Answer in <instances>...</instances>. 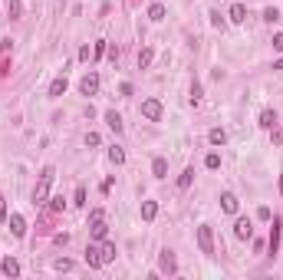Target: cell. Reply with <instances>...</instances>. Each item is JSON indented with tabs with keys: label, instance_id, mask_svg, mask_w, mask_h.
Wrapping results in <instances>:
<instances>
[{
	"label": "cell",
	"instance_id": "obj_1",
	"mask_svg": "<svg viewBox=\"0 0 283 280\" xmlns=\"http://www.w3.org/2000/svg\"><path fill=\"white\" fill-rule=\"evenodd\" d=\"M53 178H56V168H53V165H46L43 172H40V185L33 188V205H46V201H50V188H53Z\"/></svg>",
	"mask_w": 283,
	"mask_h": 280
},
{
	"label": "cell",
	"instance_id": "obj_2",
	"mask_svg": "<svg viewBox=\"0 0 283 280\" xmlns=\"http://www.w3.org/2000/svg\"><path fill=\"white\" fill-rule=\"evenodd\" d=\"M198 248H201V254H214V234H211V224L198 227Z\"/></svg>",
	"mask_w": 283,
	"mask_h": 280
},
{
	"label": "cell",
	"instance_id": "obj_3",
	"mask_svg": "<svg viewBox=\"0 0 283 280\" xmlns=\"http://www.w3.org/2000/svg\"><path fill=\"white\" fill-rule=\"evenodd\" d=\"M142 116L148 119V122H158V119H162V102H158V99H145V102H142Z\"/></svg>",
	"mask_w": 283,
	"mask_h": 280
},
{
	"label": "cell",
	"instance_id": "obj_4",
	"mask_svg": "<svg viewBox=\"0 0 283 280\" xmlns=\"http://www.w3.org/2000/svg\"><path fill=\"white\" fill-rule=\"evenodd\" d=\"M79 89H83V96H96L99 93V76L96 73L83 76V79H79Z\"/></svg>",
	"mask_w": 283,
	"mask_h": 280
},
{
	"label": "cell",
	"instance_id": "obj_5",
	"mask_svg": "<svg viewBox=\"0 0 283 280\" xmlns=\"http://www.w3.org/2000/svg\"><path fill=\"white\" fill-rule=\"evenodd\" d=\"M7 221H10L13 237H23V234H27V218H23V215H17V211H13V215H7Z\"/></svg>",
	"mask_w": 283,
	"mask_h": 280
},
{
	"label": "cell",
	"instance_id": "obj_6",
	"mask_svg": "<svg viewBox=\"0 0 283 280\" xmlns=\"http://www.w3.org/2000/svg\"><path fill=\"white\" fill-rule=\"evenodd\" d=\"M234 234H237L240 241H251V237H254V224L247 221V218H237V224H234Z\"/></svg>",
	"mask_w": 283,
	"mask_h": 280
},
{
	"label": "cell",
	"instance_id": "obj_7",
	"mask_svg": "<svg viewBox=\"0 0 283 280\" xmlns=\"http://www.w3.org/2000/svg\"><path fill=\"white\" fill-rule=\"evenodd\" d=\"M221 208H224L227 215H237V208H240L237 194H234V191H224V194H221Z\"/></svg>",
	"mask_w": 283,
	"mask_h": 280
},
{
	"label": "cell",
	"instance_id": "obj_8",
	"mask_svg": "<svg viewBox=\"0 0 283 280\" xmlns=\"http://www.w3.org/2000/svg\"><path fill=\"white\" fill-rule=\"evenodd\" d=\"M86 264H89V267H106V264H102V248L89 244V248H86Z\"/></svg>",
	"mask_w": 283,
	"mask_h": 280
},
{
	"label": "cell",
	"instance_id": "obj_9",
	"mask_svg": "<svg viewBox=\"0 0 283 280\" xmlns=\"http://www.w3.org/2000/svg\"><path fill=\"white\" fill-rule=\"evenodd\" d=\"M158 267H162V274H174V270H178V260H174L171 250H162V260H158Z\"/></svg>",
	"mask_w": 283,
	"mask_h": 280
},
{
	"label": "cell",
	"instance_id": "obj_10",
	"mask_svg": "<svg viewBox=\"0 0 283 280\" xmlns=\"http://www.w3.org/2000/svg\"><path fill=\"white\" fill-rule=\"evenodd\" d=\"M89 234H92V241H106V234H109L106 218H102V221H92V224H89Z\"/></svg>",
	"mask_w": 283,
	"mask_h": 280
},
{
	"label": "cell",
	"instance_id": "obj_11",
	"mask_svg": "<svg viewBox=\"0 0 283 280\" xmlns=\"http://www.w3.org/2000/svg\"><path fill=\"white\" fill-rule=\"evenodd\" d=\"M66 86H69V83H66V76H56L53 83H50V99H59L66 93Z\"/></svg>",
	"mask_w": 283,
	"mask_h": 280
},
{
	"label": "cell",
	"instance_id": "obj_12",
	"mask_svg": "<svg viewBox=\"0 0 283 280\" xmlns=\"http://www.w3.org/2000/svg\"><path fill=\"white\" fill-rule=\"evenodd\" d=\"M0 270H3V277H17V274H20V264L13 257H3L0 260Z\"/></svg>",
	"mask_w": 283,
	"mask_h": 280
},
{
	"label": "cell",
	"instance_id": "obj_13",
	"mask_svg": "<svg viewBox=\"0 0 283 280\" xmlns=\"http://www.w3.org/2000/svg\"><path fill=\"white\" fill-rule=\"evenodd\" d=\"M280 250V218H273V227H270V254Z\"/></svg>",
	"mask_w": 283,
	"mask_h": 280
},
{
	"label": "cell",
	"instance_id": "obj_14",
	"mask_svg": "<svg viewBox=\"0 0 283 280\" xmlns=\"http://www.w3.org/2000/svg\"><path fill=\"white\" fill-rule=\"evenodd\" d=\"M260 129H277V112L273 109H263L260 112Z\"/></svg>",
	"mask_w": 283,
	"mask_h": 280
},
{
	"label": "cell",
	"instance_id": "obj_15",
	"mask_svg": "<svg viewBox=\"0 0 283 280\" xmlns=\"http://www.w3.org/2000/svg\"><path fill=\"white\" fill-rule=\"evenodd\" d=\"M106 125H109V129L115 132V135H119V132L125 129V125H122V116H119V112H106Z\"/></svg>",
	"mask_w": 283,
	"mask_h": 280
},
{
	"label": "cell",
	"instance_id": "obj_16",
	"mask_svg": "<svg viewBox=\"0 0 283 280\" xmlns=\"http://www.w3.org/2000/svg\"><path fill=\"white\" fill-rule=\"evenodd\" d=\"M155 215H158V201H142V218L155 221Z\"/></svg>",
	"mask_w": 283,
	"mask_h": 280
},
{
	"label": "cell",
	"instance_id": "obj_17",
	"mask_svg": "<svg viewBox=\"0 0 283 280\" xmlns=\"http://www.w3.org/2000/svg\"><path fill=\"white\" fill-rule=\"evenodd\" d=\"M230 20L244 23V20H247V7H244V3H234V7H230Z\"/></svg>",
	"mask_w": 283,
	"mask_h": 280
},
{
	"label": "cell",
	"instance_id": "obj_18",
	"mask_svg": "<svg viewBox=\"0 0 283 280\" xmlns=\"http://www.w3.org/2000/svg\"><path fill=\"white\" fill-rule=\"evenodd\" d=\"M191 182H195V168H185V172H181V178H178V188H181V191H188V188H191Z\"/></svg>",
	"mask_w": 283,
	"mask_h": 280
},
{
	"label": "cell",
	"instance_id": "obj_19",
	"mask_svg": "<svg viewBox=\"0 0 283 280\" xmlns=\"http://www.w3.org/2000/svg\"><path fill=\"white\" fill-rule=\"evenodd\" d=\"M20 13H23V0H10V3H7V17H10V20H20Z\"/></svg>",
	"mask_w": 283,
	"mask_h": 280
},
{
	"label": "cell",
	"instance_id": "obj_20",
	"mask_svg": "<svg viewBox=\"0 0 283 280\" xmlns=\"http://www.w3.org/2000/svg\"><path fill=\"white\" fill-rule=\"evenodd\" d=\"M152 60H155V50H152V46H145V50L139 53V66H142V69H148V66H152Z\"/></svg>",
	"mask_w": 283,
	"mask_h": 280
},
{
	"label": "cell",
	"instance_id": "obj_21",
	"mask_svg": "<svg viewBox=\"0 0 283 280\" xmlns=\"http://www.w3.org/2000/svg\"><path fill=\"white\" fill-rule=\"evenodd\" d=\"M109 162H112V165H122V162H125V149H122V145H112V149H109Z\"/></svg>",
	"mask_w": 283,
	"mask_h": 280
},
{
	"label": "cell",
	"instance_id": "obj_22",
	"mask_svg": "<svg viewBox=\"0 0 283 280\" xmlns=\"http://www.w3.org/2000/svg\"><path fill=\"white\" fill-rule=\"evenodd\" d=\"M152 175L155 178H165V175H168V162H165V158H155L152 162Z\"/></svg>",
	"mask_w": 283,
	"mask_h": 280
},
{
	"label": "cell",
	"instance_id": "obj_23",
	"mask_svg": "<svg viewBox=\"0 0 283 280\" xmlns=\"http://www.w3.org/2000/svg\"><path fill=\"white\" fill-rule=\"evenodd\" d=\"M207 142H211V145H224V142H227V132H224V129H211Z\"/></svg>",
	"mask_w": 283,
	"mask_h": 280
},
{
	"label": "cell",
	"instance_id": "obj_24",
	"mask_svg": "<svg viewBox=\"0 0 283 280\" xmlns=\"http://www.w3.org/2000/svg\"><path fill=\"white\" fill-rule=\"evenodd\" d=\"M112 260H115V244L106 241V244H102V264H112Z\"/></svg>",
	"mask_w": 283,
	"mask_h": 280
},
{
	"label": "cell",
	"instance_id": "obj_25",
	"mask_svg": "<svg viewBox=\"0 0 283 280\" xmlns=\"http://www.w3.org/2000/svg\"><path fill=\"white\" fill-rule=\"evenodd\" d=\"M148 20H155V23L165 20V7L162 3H152V7H148Z\"/></svg>",
	"mask_w": 283,
	"mask_h": 280
},
{
	"label": "cell",
	"instance_id": "obj_26",
	"mask_svg": "<svg viewBox=\"0 0 283 280\" xmlns=\"http://www.w3.org/2000/svg\"><path fill=\"white\" fill-rule=\"evenodd\" d=\"M204 165L211 168V172H218V168H221V155H218V152H211V155L204 158Z\"/></svg>",
	"mask_w": 283,
	"mask_h": 280
},
{
	"label": "cell",
	"instance_id": "obj_27",
	"mask_svg": "<svg viewBox=\"0 0 283 280\" xmlns=\"http://www.w3.org/2000/svg\"><path fill=\"white\" fill-rule=\"evenodd\" d=\"M263 20H267V23H277V20H280V10H277V7H267V10H263Z\"/></svg>",
	"mask_w": 283,
	"mask_h": 280
},
{
	"label": "cell",
	"instance_id": "obj_28",
	"mask_svg": "<svg viewBox=\"0 0 283 280\" xmlns=\"http://www.w3.org/2000/svg\"><path fill=\"white\" fill-rule=\"evenodd\" d=\"M46 205H50V211H63V198H59V194H56V198H50V201H46Z\"/></svg>",
	"mask_w": 283,
	"mask_h": 280
},
{
	"label": "cell",
	"instance_id": "obj_29",
	"mask_svg": "<svg viewBox=\"0 0 283 280\" xmlns=\"http://www.w3.org/2000/svg\"><path fill=\"white\" fill-rule=\"evenodd\" d=\"M191 102H201V83H191Z\"/></svg>",
	"mask_w": 283,
	"mask_h": 280
},
{
	"label": "cell",
	"instance_id": "obj_30",
	"mask_svg": "<svg viewBox=\"0 0 283 280\" xmlns=\"http://www.w3.org/2000/svg\"><path fill=\"white\" fill-rule=\"evenodd\" d=\"M211 23H214V27H218V30H224V17H221L218 10H211Z\"/></svg>",
	"mask_w": 283,
	"mask_h": 280
},
{
	"label": "cell",
	"instance_id": "obj_31",
	"mask_svg": "<svg viewBox=\"0 0 283 280\" xmlns=\"http://www.w3.org/2000/svg\"><path fill=\"white\" fill-rule=\"evenodd\" d=\"M102 218H106V211H102V208H96V211H89V224H92V221H102Z\"/></svg>",
	"mask_w": 283,
	"mask_h": 280
},
{
	"label": "cell",
	"instance_id": "obj_32",
	"mask_svg": "<svg viewBox=\"0 0 283 280\" xmlns=\"http://www.w3.org/2000/svg\"><path fill=\"white\" fill-rule=\"evenodd\" d=\"M273 50L283 53V33H273Z\"/></svg>",
	"mask_w": 283,
	"mask_h": 280
},
{
	"label": "cell",
	"instance_id": "obj_33",
	"mask_svg": "<svg viewBox=\"0 0 283 280\" xmlns=\"http://www.w3.org/2000/svg\"><path fill=\"white\" fill-rule=\"evenodd\" d=\"M102 53H106V40H99V43L92 46V56H96V60H99V56H102Z\"/></svg>",
	"mask_w": 283,
	"mask_h": 280
},
{
	"label": "cell",
	"instance_id": "obj_34",
	"mask_svg": "<svg viewBox=\"0 0 283 280\" xmlns=\"http://www.w3.org/2000/svg\"><path fill=\"white\" fill-rule=\"evenodd\" d=\"M76 205H86V188H83V185L76 188Z\"/></svg>",
	"mask_w": 283,
	"mask_h": 280
},
{
	"label": "cell",
	"instance_id": "obj_35",
	"mask_svg": "<svg viewBox=\"0 0 283 280\" xmlns=\"http://www.w3.org/2000/svg\"><path fill=\"white\" fill-rule=\"evenodd\" d=\"M257 218H260V221H270V208H257Z\"/></svg>",
	"mask_w": 283,
	"mask_h": 280
},
{
	"label": "cell",
	"instance_id": "obj_36",
	"mask_svg": "<svg viewBox=\"0 0 283 280\" xmlns=\"http://www.w3.org/2000/svg\"><path fill=\"white\" fill-rule=\"evenodd\" d=\"M0 221H7V201H3V194H0Z\"/></svg>",
	"mask_w": 283,
	"mask_h": 280
},
{
	"label": "cell",
	"instance_id": "obj_37",
	"mask_svg": "<svg viewBox=\"0 0 283 280\" xmlns=\"http://www.w3.org/2000/svg\"><path fill=\"white\" fill-rule=\"evenodd\" d=\"M273 69H280V73H283V56L277 60V63H273Z\"/></svg>",
	"mask_w": 283,
	"mask_h": 280
},
{
	"label": "cell",
	"instance_id": "obj_38",
	"mask_svg": "<svg viewBox=\"0 0 283 280\" xmlns=\"http://www.w3.org/2000/svg\"><path fill=\"white\" fill-rule=\"evenodd\" d=\"M280 194H283V172H280Z\"/></svg>",
	"mask_w": 283,
	"mask_h": 280
}]
</instances>
